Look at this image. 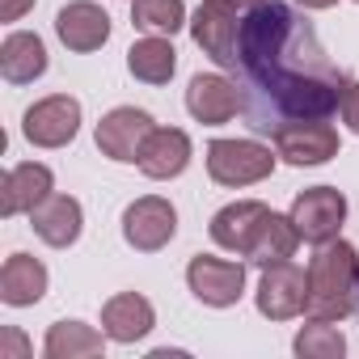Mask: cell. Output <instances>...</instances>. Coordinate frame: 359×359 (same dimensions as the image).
<instances>
[{
	"label": "cell",
	"instance_id": "obj_1",
	"mask_svg": "<svg viewBox=\"0 0 359 359\" xmlns=\"http://www.w3.org/2000/svg\"><path fill=\"white\" fill-rule=\"evenodd\" d=\"M229 72L241 89V114L258 135L330 118L346 85V72L317 39V26L283 0H262L245 18Z\"/></svg>",
	"mask_w": 359,
	"mask_h": 359
},
{
	"label": "cell",
	"instance_id": "obj_2",
	"mask_svg": "<svg viewBox=\"0 0 359 359\" xmlns=\"http://www.w3.org/2000/svg\"><path fill=\"white\" fill-rule=\"evenodd\" d=\"M355 296H359V254L338 237L317 245V254L309 262L304 317L309 321H342L355 313Z\"/></svg>",
	"mask_w": 359,
	"mask_h": 359
},
{
	"label": "cell",
	"instance_id": "obj_3",
	"mask_svg": "<svg viewBox=\"0 0 359 359\" xmlns=\"http://www.w3.org/2000/svg\"><path fill=\"white\" fill-rule=\"evenodd\" d=\"M258 5L262 0H203L195 9V22H191V39L203 47V55L212 64L229 68L233 51H237V34Z\"/></svg>",
	"mask_w": 359,
	"mask_h": 359
},
{
	"label": "cell",
	"instance_id": "obj_4",
	"mask_svg": "<svg viewBox=\"0 0 359 359\" xmlns=\"http://www.w3.org/2000/svg\"><path fill=\"white\" fill-rule=\"evenodd\" d=\"M208 173L216 187H254L275 173V156L258 140H212L208 144Z\"/></svg>",
	"mask_w": 359,
	"mask_h": 359
},
{
	"label": "cell",
	"instance_id": "obj_5",
	"mask_svg": "<svg viewBox=\"0 0 359 359\" xmlns=\"http://www.w3.org/2000/svg\"><path fill=\"white\" fill-rule=\"evenodd\" d=\"M342 220H346V199L334 187H309L292 203V224L300 229V241H309V245L334 241Z\"/></svg>",
	"mask_w": 359,
	"mask_h": 359
},
{
	"label": "cell",
	"instance_id": "obj_6",
	"mask_svg": "<svg viewBox=\"0 0 359 359\" xmlns=\"http://www.w3.org/2000/svg\"><path fill=\"white\" fill-rule=\"evenodd\" d=\"M173 233H177V212H173V203L161 199V195H144V199H135V203L123 212V237H127V245L140 250V254L165 250V245L173 241Z\"/></svg>",
	"mask_w": 359,
	"mask_h": 359
},
{
	"label": "cell",
	"instance_id": "obj_7",
	"mask_svg": "<svg viewBox=\"0 0 359 359\" xmlns=\"http://www.w3.org/2000/svg\"><path fill=\"white\" fill-rule=\"evenodd\" d=\"M22 131H26V140L39 144V148H64V144H72L76 131H81V102L68 97V93L43 97V102H34V106L26 110Z\"/></svg>",
	"mask_w": 359,
	"mask_h": 359
},
{
	"label": "cell",
	"instance_id": "obj_8",
	"mask_svg": "<svg viewBox=\"0 0 359 359\" xmlns=\"http://www.w3.org/2000/svg\"><path fill=\"white\" fill-rule=\"evenodd\" d=\"M309 300V271H300L296 262H275L262 266V283H258V313L271 321H292L304 313Z\"/></svg>",
	"mask_w": 359,
	"mask_h": 359
},
{
	"label": "cell",
	"instance_id": "obj_9",
	"mask_svg": "<svg viewBox=\"0 0 359 359\" xmlns=\"http://www.w3.org/2000/svg\"><path fill=\"white\" fill-rule=\"evenodd\" d=\"M187 283L191 292L212 304V309H229L241 300L245 292V266L241 262H229V258H212V254H195L191 266H187Z\"/></svg>",
	"mask_w": 359,
	"mask_h": 359
},
{
	"label": "cell",
	"instance_id": "obj_10",
	"mask_svg": "<svg viewBox=\"0 0 359 359\" xmlns=\"http://www.w3.org/2000/svg\"><path fill=\"white\" fill-rule=\"evenodd\" d=\"M152 131H156V127H152V114H148V110L118 106V110H110V114L97 123V148H102V156L131 165V161H140V148H144V140H148Z\"/></svg>",
	"mask_w": 359,
	"mask_h": 359
},
{
	"label": "cell",
	"instance_id": "obj_11",
	"mask_svg": "<svg viewBox=\"0 0 359 359\" xmlns=\"http://www.w3.org/2000/svg\"><path fill=\"white\" fill-rule=\"evenodd\" d=\"M275 156H283L287 165H325L338 156V131L325 118L292 123L275 131Z\"/></svg>",
	"mask_w": 359,
	"mask_h": 359
},
{
	"label": "cell",
	"instance_id": "obj_12",
	"mask_svg": "<svg viewBox=\"0 0 359 359\" xmlns=\"http://www.w3.org/2000/svg\"><path fill=\"white\" fill-rule=\"evenodd\" d=\"M271 220V208L258 203V199H241V203H229L212 216V241L220 250H233V254H250L254 237L262 233V224Z\"/></svg>",
	"mask_w": 359,
	"mask_h": 359
},
{
	"label": "cell",
	"instance_id": "obj_13",
	"mask_svg": "<svg viewBox=\"0 0 359 359\" xmlns=\"http://www.w3.org/2000/svg\"><path fill=\"white\" fill-rule=\"evenodd\" d=\"M187 110L203 123V127H220V123H229L237 110H241V89H237V81H229V76H216V72H199L195 81H191V89H187Z\"/></svg>",
	"mask_w": 359,
	"mask_h": 359
},
{
	"label": "cell",
	"instance_id": "obj_14",
	"mask_svg": "<svg viewBox=\"0 0 359 359\" xmlns=\"http://www.w3.org/2000/svg\"><path fill=\"white\" fill-rule=\"evenodd\" d=\"M55 34H60V43L68 51L85 55V51H97L110 39V18H106V9L93 5V0H72V5H64L60 18H55Z\"/></svg>",
	"mask_w": 359,
	"mask_h": 359
},
{
	"label": "cell",
	"instance_id": "obj_15",
	"mask_svg": "<svg viewBox=\"0 0 359 359\" xmlns=\"http://www.w3.org/2000/svg\"><path fill=\"white\" fill-rule=\"evenodd\" d=\"M55 187V177L47 165L39 161H26V165H13L5 173V187H0V212L5 216H22V212H34Z\"/></svg>",
	"mask_w": 359,
	"mask_h": 359
},
{
	"label": "cell",
	"instance_id": "obj_16",
	"mask_svg": "<svg viewBox=\"0 0 359 359\" xmlns=\"http://www.w3.org/2000/svg\"><path fill=\"white\" fill-rule=\"evenodd\" d=\"M148 177L165 182V177H177L187 165H191V135L177 131V127H156L144 148H140V161H135Z\"/></svg>",
	"mask_w": 359,
	"mask_h": 359
},
{
	"label": "cell",
	"instance_id": "obj_17",
	"mask_svg": "<svg viewBox=\"0 0 359 359\" xmlns=\"http://www.w3.org/2000/svg\"><path fill=\"white\" fill-rule=\"evenodd\" d=\"M152 325H156V313L140 292H118L102 304V330H106L110 342H135Z\"/></svg>",
	"mask_w": 359,
	"mask_h": 359
},
{
	"label": "cell",
	"instance_id": "obj_18",
	"mask_svg": "<svg viewBox=\"0 0 359 359\" xmlns=\"http://www.w3.org/2000/svg\"><path fill=\"white\" fill-rule=\"evenodd\" d=\"M30 224H34V233L47 241V245H55V250H68L76 237H81V203L72 199V195H47L34 212H30Z\"/></svg>",
	"mask_w": 359,
	"mask_h": 359
},
{
	"label": "cell",
	"instance_id": "obj_19",
	"mask_svg": "<svg viewBox=\"0 0 359 359\" xmlns=\"http://www.w3.org/2000/svg\"><path fill=\"white\" fill-rule=\"evenodd\" d=\"M47 292V266L30 254H13L5 266H0V300L13 304V309H26V304H39Z\"/></svg>",
	"mask_w": 359,
	"mask_h": 359
},
{
	"label": "cell",
	"instance_id": "obj_20",
	"mask_svg": "<svg viewBox=\"0 0 359 359\" xmlns=\"http://www.w3.org/2000/svg\"><path fill=\"white\" fill-rule=\"evenodd\" d=\"M0 72H5L9 85H30V81H39V76L47 72V47H43V39H39V34H26V30L9 34L5 47H0Z\"/></svg>",
	"mask_w": 359,
	"mask_h": 359
},
{
	"label": "cell",
	"instance_id": "obj_21",
	"mask_svg": "<svg viewBox=\"0 0 359 359\" xmlns=\"http://www.w3.org/2000/svg\"><path fill=\"white\" fill-rule=\"evenodd\" d=\"M127 68H131V76L144 81V85H165V81L173 76V68H177V51L169 47V39L148 34V39L131 43V51H127Z\"/></svg>",
	"mask_w": 359,
	"mask_h": 359
},
{
	"label": "cell",
	"instance_id": "obj_22",
	"mask_svg": "<svg viewBox=\"0 0 359 359\" xmlns=\"http://www.w3.org/2000/svg\"><path fill=\"white\" fill-rule=\"evenodd\" d=\"M296 245H300V229L292 224V216L271 212V220H266L262 233L254 237L245 262H254V266H275V262H287V258L296 254Z\"/></svg>",
	"mask_w": 359,
	"mask_h": 359
},
{
	"label": "cell",
	"instance_id": "obj_23",
	"mask_svg": "<svg viewBox=\"0 0 359 359\" xmlns=\"http://www.w3.org/2000/svg\"><path fill=\"white\" fill-rule=\"evenodd\" d=\"M106 334V330H102ZM93 325H81V321H55L47 330V359H93L106 351V338H102Z\"/></svg>",
	"mask_w": 359,
	"mask_h": 359
},
{
	"label": "cell",
	"instance_id": "obj_24",
	"mask_svg": "<svg viewBox=\"0 0 359 359\" xmlns=\"http://www.w3.org/2000/svg\"><path fill=\"white\" fill-rule=\"evenodd\" d=\"M131 22L135 30H148V34H177L187 26V5L182 0H135Z\"/></svg>",
	"mask_w": 359,
	"mask_h": 359
},
{
	"label": "cell",
	"instance_id": "obj_25",
	"mask_svg": "<svg viewBox=\"0 0 359 359\" xmlns=\"http://www.w3.org/2000/svg\"><path fill=\"white\" fill-rule=\"evenodd\" d=\"M296 355L300 359H342L346 355V338L338 334L334 321H309L296 334Z\"/></svg>",
	"mask_w": 359,
	"mask_h": 359
},
{
	"label": "cell",
	"instance_id": "obj_26",
	"mask_svg": "<svg viewBox=\"0 0 359 359\" xmlns=\"http://www.w3.org/2000/svg\"><path fill=\"white\" fill-rule=\"evenodd\" d=\"M338 114H342V123L359 135V81H346L342 85V97H338Z\"/></svg>",
	"mask_w": 359,
	"mask_h": 359
},
{
	"label": "cell",
	"instance_id": "obj_27",
	"mask_svg": "<svg viewBox=\"0 0 359 359\" xmlns=\"http://www.w3.org/2000/svg\"><path fill=\"white\" fill-rule=\"evenodd\" d=\"M34 9V0H0V22H22Z\"/></svg>",
	"mask_w": 359,
	"mask_h": 359
},
{
	"label": "cell",
	"instance_id": "obj_28",
	"mask_svg": "<svg viewBox=\"0 0 359 359\" xmlns=\"http://www.w3.org/2000/svg\"><path fill=\"white\" fill-rule=\"evenodd\" d=\"M26 351V338L18 334V330H9L5 334V346H0V359H9V355H22Z\"/></svg>",
	"mask_w": 359,
	"mask_h": 359
},
{
	"label": "cell",
	"instance_id": "obj_29",
	"mask_svg": "<svg viewBox=\"0 0 359 359\" xmlns=\"http://www.w3.org/2000/svg\"><path fill=\"white\" fill-rule=\"evenodd\" d=\"M296 5H304V9H330V5H338V0H296Z\"/></svg>",
	"mask_w": 359,
	"mask_h": 359
},
{
	"label": "cell",
	"instance_id": "obj_30",
	"mask_svg": "<svg viewBox=\"0 0 359 359\" xmlns=\"http://www.w3.org/2000/svg\"><path fill=\"white\" fill-rule=\"evenodd\" d=\"M355 313H359V296H355Z\"/></svg>",
	"mask_w": 359,
	"mask_h": 359
},
{
	"label": "cell",
	"instance_id": "obj_31",
	"mask_svg": "<svg viewBox=\"0 0 359 359\" xmlns=\"http://www.w3.org/2000/svg\"><path fill=\"white\" fill-rule=\"evenodd\" d=\"M355 5H359V0H355Z\"/></svg>",
	"mask_w": 359,
	"mask_h": 359
}]
</instances>
